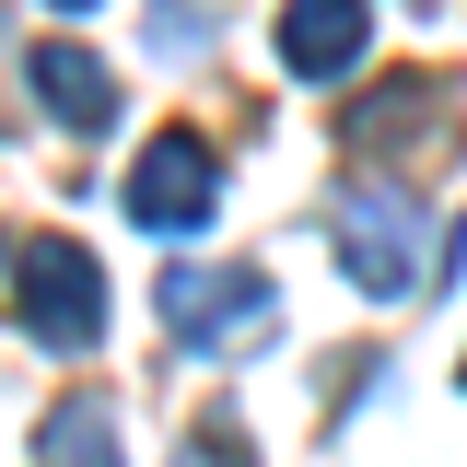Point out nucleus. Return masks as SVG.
<instances>
[{
  "label": "nucleus",
  "mask_w": 467,
  "mask_h": 467,
  "mask_svg": "<svg viewBox=\"0 0 467 467\" xmlns=\"http://www.w3.org/2000/svg\"><path fill=\"white\" fill-rule=\"evenodd\" d=\"M327 234H339V269L362 292H386V304L444 281V245H432V223H420L409 187H350L339 211H327Z\"/></svg>",
  "instance_id": "nucleus-1"
},
{
  "label": "nucleus",
  "mask_w": 467,
  "mask_h": 467,
  "mask_svg": "<svg viewBox=\"0 0 467 467\" xmlns=\"http://www.w3.org/2000/svg\"><path fill=\"white\" fill-rule=\"evenodd\" d=\"M12 292H24V327L47 350H94L106 339V269L82 257V234H36L12 257Z\"/></svg>",
  "instance_id": "nucleus-2"
},
{
  "label": "nucleus",
  "mask_w": 467,
  "mask_h": 467,
  "mask_svg": "<svg viewBox=\"0 0 467 467\" xmlns=\"http://www.w3.org/2000/svg\"><path fill=\"white\" fill-rule=\"evenodd\" d=\"M164 327L187 350H245V339H269V281L257 269H164Z\"/></svg>",
  "instance_id": "nucleus-3"
},
{
  "label": "nucleus",
  "mask_w": 467,
  "mask_h": 467,
  "mask_svg": "<svg viewBox=\"0 0 467 467\" xmlns=\"http://www.w3.org/2000/svg\"><path fill=\"white\" fill-rule=\"evenodd\" d=\"M211 199H223L211 140H187V129L140 140V164H129V223H140V234H199V223H211Z\"/></svg>",
  "instance_id": "nucleus-4"
},
{
  "label": "nucleus",
  "mask_w": 467,
  "mask_h": 467,
  "mask_svg": "<svg viewBox=\"0 0 467 467\" xmlns=\"http://www.w3.org/2000/svg\"><path fill=\"white\" fill-rule=\"evenodd\" d=\"M281 70H292V82L362 70V0H292V12H281Z\"/></svg>",
  "instance_id": "nucleus-5"
},
{
  "label": "nucleus",
  "mask_w": 467,
  "mask_h": 467,
  "mask_svg": "<svg viewBox=\"0 0 467 467\" xmlns=\"http://www.w3.org/2000/svg\"><path fill=\"white\" fill-rule=\"evenodd\" d=\"M432 117H444V106L420 94V70H398V82H374V94L339 117V140H350V152H374V164H398V152H420Z\"/></svg>",
  "instance_id": "nucleus-6"
},
{
  "label": "nucleus",
  "mask_w": 467,
  "mask_h": 467,
  "mask_svg": "<svg viewBox=\"0 0 467 467\" xmlns=\"http://www.w3.org/2000/svg\"><path fill=\"white\" fill-rule=\"evenodd\" d=\"M36 106H47L58 129H82V140H94V129L117 117V82H106V58H94V47H36Z\"/></svg>",
  "instance_id": "nucleus-7"
},
{
  "label": "nucleus",
  "mask_w": 467,
  "mask_h": 467,
  "mask_svg": "<svg viewBox=\"0 0 467 467\" xmlns=\"http://www.w3.org/2000/svg\"><path fill=\"white\" fill-rule=\"evenodd\" d=\"M36 467H117V409H106V398L47 409V432H36Z\"/></svg>",
  "instance_id": "nucleus-8"
},
{
  "label": "nucleus",
  "mask_w": 467,
  "mask_h": 467,
  "mask_svg": "<svg viewBox=\"0 0 467 467\" xmlns=\"http://www.w3.org/2000/svg\"><path fill=\"white\" fill-rule=\"evenodd\" d=\"M58 12H82V0H58Z\"/></svg>",
  "instance_id": "nucleus-9"
}]
</instances>
